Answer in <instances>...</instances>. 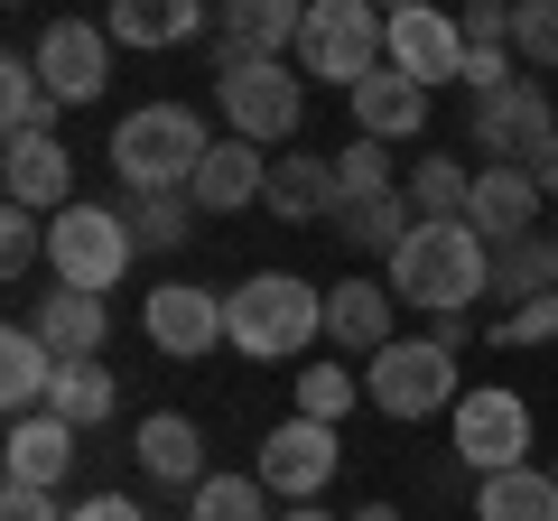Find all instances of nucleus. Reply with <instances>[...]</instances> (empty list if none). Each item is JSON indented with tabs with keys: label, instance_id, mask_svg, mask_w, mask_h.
I'll return each instance as SVG.
<instances>
[{
	"label": "nucleus",
	"instance_id": "cd10ccee",
	"mask_svg": "<svg viewBox=\"0 0 558 521\" xmlns=\"http://www.w3.org/2000/svg\"><path fill=\"white\" fill-rule=\"evenodd\" d=\"M336 233L354 242V252H381V260H391L400 242L418 233V205H410V196L391 186V196H373V205H344V215H336Z\"/></svg>",
	"mask_w": 558,
	"mask_h": 521
},
{
	"label": "nucleus",
	"instance_id": "393cba45",
	"mask_svg": "<svg viewBox=\"0 0 558 521\" xmlns=\"http://www.w3.org/2000/svg\"><path fill=\"white\" fill-rule=\"evenodd\" d=\"M102 28H112V47H186L205 28V0H112Z\"/></svg>",
	"mask_w": 558,
	"mask_h": 521
},
{
	"label": "nucleus",
	"instance_id": "20e7f679",
	"mask_svg": "<svg viewBox=\"0 0 558 521\" xmlns=\"http://www.w3.org/2000/svg\"><path fill=\"white\" fill-rule=\"evenodd\" d=\"M299 65L354 94V84L373 75V65H391V10H373V0H307Z\"/></svg>",
	"mask_w": 558,
	"mask_h": 521
},
{
	"label": "nucleus",
	"instance_id": "a18cd8bd",
	"mask_svg": "<svg viewBox=\"0 0 558 521\" xmlns=\"http://www.w3.org/2000/svg\"><path fill=\"white\" fill-rule=\"evenodd\" d=\"M344 521H400V512H391V502H363V512H344Z\"/></svg>",
	"mask_w": 558,
	"mask_h": 521
},
{
	"label": "nucleus",
	"instance_id": "72a5a7b5",
	"mask_svg": "<svg viewBox=\"0 0 558 521\" xmlns=\"http://www.w3.org/2000/svg\"><path fill=\"white\" fill-rule=\"evenodd\" d=\"M336 186H344V205H373V196H391V141H344Z\"/></svg>",
	"mask_w": 558,
	"mask_h": 521
},
{
	"label": "nucleus",
	"instance_id": "a211bd4d",
	"mask_svg": "<svg viewBox=\"0 0 558 521\" xmlns=\"http://www.w3.org/2000/svg\"><path fill=\"white\" fill-rule=\"evenodd\" d=\"M354 121H363V141H418L428 131V84L400 75V65H373L354 84Z\"/></svg>",
	"mask_w": 558,
	"mask_h": 521
},
{
	"label": "nucleus",
	"instance_id": "a878e982",
	"mask_svg": "<svg viewBox=\"0 0 558 521\" xmlns=\"http://www.w3.org/2000/svg\"><path fill=\"white\" fill-rule=\"evenodd\" d=\"M558 289V233H512V242H494V299L502 307H521V299H549Z\"/></svg>",
	"mask_w": 558,
	"mask_h": 521
},
{
	"label": "nucleus",
	"instance_id": "2f4dec72",
	"mask_svg": "<svg viewBox=\"0 0 558 521\" xmlns=\"http://www.w3.org/2000/svg\"><path fill=\"white\" fill-rule=\"evenodd\" d=\"M47 112H57V94L38 84V57H0V121L10 131H47Z\"/></svg>",
	"mask_w": 558,
	"mask_h": 521
},
{
	"label": "nucleus",
	"instance_id": "37998d69",
	"mask_svg": "<svg viewBox=\"0 0 558 521\" xmlns=\"http://www.w3.org/2000/svg\"><path fill=\"white\" fill-rule=\"evenodd\" d=\"M531 178H539V196H558V141H549V149L531 159Z\"/></svg>",
	"mask_w": 558,
	"mask_h": 521
},
{
	"label": "nucleus",
	"instance_id": "2eb2a0df",
	"mask_svg": "<svg viewBox=\"0 0 558 521\" xmlns=\"http://www.w3.org/2000/svg\"><path fill=\"white\" fill-rule=\"evenodd\" d=\"M391 65L418 84H457L465 75V28L447 20L438 0H418V10H391Z\"/></svg>",
	"mask_w": 558,
	"mask_h": 521
},
{
	"label": "nucleus",
	"instance_id": "f03ea898",
	"mask_svg": "<svg viewBox=\"0 0 558 521\" xmlns=\"http://www.w3.org/2000/svg\"><path fill=\"white\" fill-rule=\"evenodd\" d=\"M205 121L186 112V102H140V112H121L112 121V168H121V186L131 196H186L196 186V168H205Z\"/></svg>",
	"mask_w": 558,
	"mask_h": 521
},
{
	"label": "nucleus",
	"instance_id": "ea45409f",
	"mask_svg": "<svg viewBox=\"0 0 558 521\" xmlns=\"http://www.w3.org/2000/svg\"><path fill=\"white\" fill-rule=\"evenodd\" d=\"M457 84H475V102H484V94H502V84H521V75H502V47H465V75Z\"/></svg>",
	"mask_w": 558,
	"mask_h": 521
},
{
	"label": "nucleus",
	"instance_id": "aec40b11",
	"mask_svg": "<svg viewBox=\"0 0 558 521\" xmlns=\"http://www.w3.org/2000/svg\"><path fill=\"white\" fill-rule=\"evenodd\" d=\"M260 186H270L260 141H233V131H223V141L205 149V168H196V186H186V196H196L205 215H242V205H260Z\"/></svg>",
	"mask_w": 558,
	"mask_h": 521
},
{
	"label": "nucleus",
	"instance_id": "5701e85b",
	"mask_svg": "<svg viewBox=\"0 0 558 521\" xmlns=\"http://www.w3.org/2000/svg\"><path fill=\"white\" fill-rule=\"evenodd\" d=\"M28 326L57 344V363H94L102 336H112V307H102L94 289H57V299H38V317H28Z\"/></svg>",
	"mask_w": 558,
	"mask_h": 521
},
{
	"label": "nucleus",
	"instance_id": "9d476101",
	"mask_svg": "<svg viewBox=\"0 0 558 521\" xmlns=\"http://www.w3.org/2000/svg\"><path fill=\"white\" fill-rule=\"evenodd\" d=\"M140 326H149V344L178 354V363H205L215 344H233V336H223V299H215V289H196V280H159V289H149V307H140Z\"/></svg>",
	"mask_w": 558,
	"mask_h": 521
},
{
	"label": "nucleus",
	"instance_id": "f704fd0d",
	"mask_svg": "<svg viewBox=\"0 0 558 521\" xmlns=\"http://www.w3.org/2000/svg\"><path fill=\"white\" fill-rule=\"evenodd\" d=\"M344 410H354V363H317V373H299V420L336 428Z\"/></svg>",
	"mask_w": 558,
	"mask_h": 521
},
{
	"label": "nucleus",
	"instance_id": "f8f14e48",
	"mask_svg": "<svg viewBox=\"0 0 558 521\" xmlns=\"http://www.w3.org/2000/svg\"><path fill=\"white\" fill-rule=\"evenodd\" d=\"M28 57H38V84L57 94V112H65V102H94V94H102V75H112V28L57 20L38 47H28Z\"/></svg>",
	"mask_w": 558,
	"mask_h": 521
},
{
	"label": "nucleus",
	"instance_id": "0eeeda50",
	"mask_svg": "<svg viewBox=\"0 0 558 521\" xmlns=\"http://www.w3.org/2000/svg\"><path fill=\"white\" fill-rule=\"evenodd\" d=\"M215 102H223V121H233V141H289L307 121V84L289 75L279 57H242V65H223L215 75Z\"/></svg>",
	"mask_w": 558,
	"mask_h": 521
},
{
	"label": "nucleus",
	"instance_id": "49530a36",
	"mask_svg": "<svg viewBox=\"0 0 558 521\" xmlns=\"http://www.w3.org/2000/svg\"><path fill=\"white\" fill-rule=\"evenodd\" d=\"M373 10H418V0H373Z\"/></svg>",
	"mask_w": 558,
	"mask_h": 521
},
{
	"label": "nucleus",
	"instance_id": "423d86ee",
	"mask_svg": "<svg viewBox=\"0 0 558 521\" xmlns=\"http://www.w3.org/2000/svg\"><path fill=\"white\" fill-rule=\"evenodd\" d=\"M131 215H112V205H65L57 223H47V260H57V289H121V270H131Z\"/></svg>",
	"mask_w": 558,
	"mask_h": 521
},
{
	"label": "nucleus",
	"instance_id": "c756f323",
	"mask_svg": "<svg viewBox=\"0 0 558 521\" xmlns=\"http://www.w3.org/2000/svg\"><path fill=\"white\" fill-rule=\"evenodd\" d=\"M47 410H57L65 428H102V420H112V373H102V354L94 363H65L57 391H47Z\"/></svg>",
	"mask_w": 558,
	"mask_h": 521
},
{
	"label": "nucleus",
	"instance_id": "1a4fd4ad",
	"mask_svg": "<svg viewBox=\"0 0 558 521\" xmlns=\"http://www.w3.org/2000/svg\"><path fill=\"white\" fill-rule=\"evenodd\" d=\"M260 484H270L279 502H317L326 484H336V428L326 420H279L270 438H260Z\"/></svg>",
	"mask_w": 558,
	"mask_h": 521
},
{
	"label": "nucleus",
	"instance_id": "6ab92c4d",
	"mask_svg": "<svg viewBox=\"0 0 558 521\" xmlns=\"http://www.w3.org/2000/svg\"><path fill=\"white\" fill-rule=\"evenodd\" d=\"M391 307H400V299H391V280H363V270H354V280L326 289V336H336L344 354L373 363L381 344H391Z\"/></svg>",
	"mask_w": 558,
	"mask_h": 521
},
{
	"label": "nucleus",
	"instance_id": "c03bdc74",
	"mask_svg": "<svg viewBox=\"0 0 558 521\" xmlns=\"http://www.w3.org/2000/svg\"><path fill=\"white\" fill-rule=\"evenodd\" d=\"M270 521H336V512H317V502H289V512H270Z\"/></svg>",
	"mask_w": 558,
	"mask_h": 521
},
{
	"label": "nucleus",
	"instance_id": "7ed1b4c3",
	"mask_svg": "<svg viewBox=\"0 0 558 521\" xmlns=\"http://www.w3.org/2000/svg\"><path fill=\"white\" fill-rule=\"evenodd\" d=\"M223 336L252 363H289L326 336V289H307L299 270H260V280H242L223 299Z\"/></svg>",
	"mask_w": 558,
	"mask_h": 521
},
{
	"label": "nucleus",
	"instance_id": "79ce46f5",
	"mask_svg": "<svg viewBox=\"0 0 558 521\" xmlns=\"http://www.w3.org/2000/svg\"><path fill=\"white\" fill-rule=\"evenodd\" d=\"M65 521H149V512H140L131 494H94V502H75V512H65Z\"/></svg>",
	"mask_w": 558,
	"mask_h": 521
},
{
	"label": "nucleus",
	"instance_id": "bb28decb",
	"mask_svg": "<svg viewBox=\"0 0 558 521\" xmlns=\"http://www.w3.org/2000/svg\"><path fill=\"white\" fill-rule=\"evenodd\" d=\"M475 521H558V475H539V465L475 475Z\"/></svg>",
	"mask_w": 558,
	"mask_h": 521
},
{
	"label": "nucleus",
	"instance_id": "9b49d317",
	"mask_svg": "<svg viewBox=\"0 0 558 521\" xmlns=\"http://www.w3.org/2000/svg\"><path fill=\"white\" fill-rule=\"evenodd\" d=\"M549 141H558V102L539 94V84H502V94L475 102V149H494V159L531 168Z\"/></svg>",
	"mask_w": 558,
	"mask_h": 521
},
{
	"label": "nucleus",
	"instance_id": "4be33fe9",
	"mask_svg": "<svg viewBox=\"0 0 558 521\" xmlns=\"http://www.w3.org/2000/svg\"><path fill=\"white\" fill-rule=\"evenodd\" d=\"M57 344L38 336V326H10L0 336V401H10V420H28V410H47V391H57Z\"/></svg>",
	"mask_w": 558,
	"mask_h": 521
},
{
	"label": "nucleus",
	"instance_id": "f3484780",
	"mask_svg": "<svg viewBox=\"0 0 558 521\" xmlns=\"http://www.w3.org/2000/svg\"><path fill=\"white\" fill-rule=\"evenodd\" d=\"M465 223H475L484 242H512V233H531V223H539V178H531V168H512V159L475 168V196H465Z\"/></svg>",
	"mask_w": 558,
	"mask_h": 521
},
{
	"label": "nucleus",
	"instance_id": "4c0bfd02",
	"mask_svg": "<svg viewBox=\"0 0 558 521\" xmlns=\"http://www.w3.org/2000/svg\"><path fill=\"white\" fill-rule=\"evenodd\" d=\"M558 336V289L549 299H521V307H502L494 317V344H549Z\"/></svg>",
	"mask_w": 558,
	"mask_h": 521
},
{
	"label": "nucleus",
	"instance_id": "f257e3e1",
	"mask_svg": "<svg viewBox=\"0 0 558 521\" xmlns=\"http://www.w3.org/2000/svg\"><path fill=\"white\" fill-rule=\"evenodd\" d=\"M391 299L428 307V317H465L475 299H494V242H484L465 215L418 223V233L391 252Z\"/></svg>",
	"mask_w": 558,
	"mask_h": 521
},
{
	"label": "nucleus",
	"instance_id": "473e14b6",
	"mask_svg": "<svg viewBox=\"0 0 558 521\" xmlns=\"http://www.w3.org/2000/svg\"><path fill=\"white\" fill-rule=\"evenodd\" d=\"M186 521H270V484L260 475H205Z\"/></svg>",
	"mask_w": 558,
	"mask_h": 521
},
{
	"label": "nucleus",
	"instance_id": "412c9836",
	"mask_svg": "<svg viewBox=\"0 0 558 521\" xmlns=\"http://www.w3.org/2000/svg\"><path fill=\"white\" fill-rule=\"evenodd\" d=\"M0 465H10V484H38V494H57V475L75 465V428H65L57 410H28V420H10Z\"/></svg>",
	"mask_w": 558,
	"mask_h": 521
},
{
	"label": "nucleus",
	"instance_id": "58836bf2",
	"mask_svg": "<svg viewBox=\"0 0 558 521\" xmlns=\"http://www.w3.org/2000/svg\"><path fill=\"white\" fill-rule=\"evenodd\" d=\"M457 28H465V47H512V0H475Z\"/></svg>",
	"mask_w": 558,
	"mask_h": 521
},
{
	"label": "nucleus",
	"instance_id": "a19ab883",
	"mask_svg": "<svg viewBox=\"0 0 558 521\" xmlns=\"http://www.w3.org/2000/svg\"><path fill=\"white\" fill-rule=\"evenodd\" d=\"M0 521H65V512H57V494H38V484H10V494H0Z\"/></svg>",
	"mask_w": 558,
	"mask_h": 521
},
{
	"label": "nucleus",
	"instance_id": "c9c22d12",
	"mask_svg": "<svg viewBox=\"0 0 558 521\" xmlns=\"http://www.w3.org/2000/svg\"><path fill=\"white\" fill-rule=\"evenodd\" d=\"M512 57L558 75V0H512Z\"/></svg>",
	"mask_w": 558,
	"mask_h": 521
},
{
	"label": "nucleus",
	"instance_id": "c85d7f7f",
	"mask_svg": "<svg viewBox=\"0 0 558 521\" xmlns=\"http://www.w3.org/2000/svg\"><path fill=\"white\" fill-rule=\"evenodd\" d=\"M400 196L418 205V223H447V215H465V196H475V168H457V159H438V149H428V159L410 168V186H400Z\"/></svg>",
	"mask_w": 558,
	"mask_h": 521
},
{
	"label": "nucleus",
	"instance_id": "39448f33",
	"mask_svg": "<svg viewBox=\"0 0 558 521\" xmlns=\"http://www.w3.org/2000/svg\"><path fill=\"white\" fill-rule=\"evenodd\" d=\"M363 391H373L381 420H428V410H457V354L438 336H391L373 363H363Z\"/></svg>",
	"mask_w": 558,
	"mask_h": 521
},
{
	"label": "nucleus",
	"instance_id": "e433bc0d",
	"mask_svg": "<svg viewBox=\"0 0 558 521\" xmlns=\"http://www.w3.org/2000/svg\"><path fill=\"white\" fill-rule=\"evenodd\" d=\"M38 252H47V223L28 215V205H10V215H0V270H10V280H28V270H38Z\"/></svg>",
	"mask_w": 558,
	"mask_h": 521
},
{
	"label": "nucleus",
	"instance_id": "4468645a",
	"mask_svg": "<svg viewBox=\"0 0 558 521\" xmlns=\"http://www.w3.org/2000/svg\"><path fill=\"white\" fill-rule=\"evenodd\" d=\"M0 178H10V205H28V215H65L75 205V159H65L57 131H10Z\"/></svg>",
	"mask_w": 558,
	"mask_h": 521
},
{
	"label": "nucleus",
	"instance_id": "7c9ffc66",
	"mask_svg": "<svg viewBox=\"0 0 558 521\" xmlns=\"http://www.w3.org/2000/svg\"><path fill=\"white\" fill-rule=\"evenodd\" d=\"M196 223H205L196 196H140V205H131V242H140V252H178Z\"/></svg>",
	"mask_w": 558,
	"mask_h": 521
},
{
	"label": "nucleus",
	"instance_id": "de8ad7c7",
	"mask_svg": "<svg viewBox=\"0 0 558 521\" xmlns=\"http://www.w3.org/2000/svg\"><path fill=\"white\" fill-rule=\"evenodd\" d=\"M549 475H558V465H549Z\"/></svg>",
	"mask_w": 558,
	"mask_h": 521
},
{
	"label": "nucleus",
	"instance_id": "b1692460",
	"mask_svg": "<svg viewBox=\"0 0 558 521\" xmlns=\"http://www.w3.org/2000/svg\"><path fill=\"white\" fill-rule=\"evenodd\" d=\"M131 447H140V465H149L159 484H186V494L205 484V428H196V420H178V410H149Z\"/></svg>",
	"mask_w": 558,
	"mask_h": 521
},
{
	"label": "nucleus",
	"instance_id": "ddd939ff",
	"mask_svg": "<svg viewBox=\"0 0 558 521\" xmlns=\"http://www.w3.org/2000/svg\"><path fill=\"white\" fill-rule=\"evenodd\" d=\"M307 28V0H215V75L242 57H289Z\"/></svg>",
	"mask_w": 558,
	"mask_h": 521
},
{
	"label": "nucleus",
	"instance_id": "6e6552de",
	"mask_svg": "<svg viewBox=\"0 0 558 521\" xmlns=\"http://www.w3.org/2000/svg\"><path fill=\"white\" fill-rule=\"evenodd\" d=\"M457 457L475 465V475H512V465H531V401L502 391V381L465 391V401H457Z\"/></svg>",
	"mask_w": 558,
	"mask_h": 521
},
{
	"label": "nucleus",
	"instance_id": "dca6fc26",
	"mask_svg": "<svg viewBox=\"0 0 558 521\" xmlns=\"http://www.w3.org/2000/svg\"><path fill=\"white\" fill-rule=\"evenodd\" d=\"M260 205H270L279 223H326V215H344L336 159H307V149H279V159H270V186H260Z\"/></svg>",
	"mask_w": 558,
	"mask_h": 521
}]
</instances>
